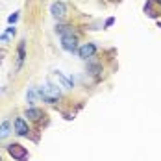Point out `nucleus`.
I'll return each instance as SVG.
<instances>
[{
  "label": "nucleus",
  "instance_id": "nucleus-1",
  "mask_svg": "<svg viewBox=\"0 0 161 161\" xmlns=\"http://www.w3.org/2000/svg\"><path fill=\"white\" fill-rule=\"evenodd\" d=\"M39 97L43 98L45 102H48V104H56L58 102V98L61 97V91H59V87L58 85H54V83H45V85H41L39 87Z\"/></svg>",
  "mask_w": 161,
  "mask_h": 161
},
{
  "label": "nucleus",
  "instance_id": "nucleus-2",
  "mask_svg": "<svg viewBox=\"0 0 161 161\" xmlns=\"http://www.w3.org/2000/svg\"><path fill=\"white\" fill-rule=\"evenodd\" d=\"M8 152H9V156H11L13 159H17V161H26L28 159V150H26L24 146L17 145V143L8 146Z\"/></svg>",
  "mask_w": 161,
  "mask_h": 161
},
{
  "label": "nucleus",
  "instance_id": "nucleus-3",
  "mask_svg": "<svg viewBox=\"0 0 161 161\" xmlns=\"http://www.w3.org/2000/svg\"><path fill=\"white\" fill-rule=\"evenodd\" d=\"M95 52H97V47H95L93 43H85L83 47L78 48V56H80L81 59H89V58L95 56Z\"/></svg>",
  "mask_w": 161,
  "mask_h": 161
},
{
  "label": "nucleus",
  "instance_id": "nucleus-4",
  "mask_svg": "<svg viewBox=\"0 0 161 161\" xmlns=\"http://www.w3.org/2000/svg\"><path fill=\"white\" fill-rule=\"evenodd\" d=\"M50 13H52V17H56V19H63L65 13H67V6H65L63 2H54L50 6Z\"/></svg>",
  "mask_w": 161,
  "mask_h": 161
},
{
  "label": "nucleus",
  "instance_id": "nucleus-5",
  "mask_svg": "<svg viewBox=\"0 0 161 161\" xmlns=\"http://www.w3.org/2000/svg\"><path fill=\"white\" fill-rule=\"evenodd\" d=\"M61 47L70 54L78 52V41H76V37H61Z\"/></svg>",
  "mask_w": 161,
  "mask_h": 161
},
{
  "label": "nucleus",
  "instance_id": "nucleus-6",
  "mask_svg": "<svg viewBox=\"0 0 161 161\" xmlns=\"http://www.w3.org/2000/svg\"><path fill=\"white\" fill-rule=\"evenodd\" d=\"M56 32L59 33L61 37H76L74 30H72L70 26H67V24H58V26H56Z\"/></svg>",
  "mask_w": 161,
  "mask_h": 161
},
{
  "label": "nucleus",
  "instance_id": "nucleus-7",
  "mask_svg": "<svg viewBox=\"0 0 161 161\" xmlns=\"http://www.w3.org/2000/svg\"><path fill=\"white\" fill-rule=\"evenodd\" d=\"M54 76H56V80L59 81V85H61V87H65V89H72V81L69 80V78L65 76L63 72L56 70V72H54Z\"/></svg>",
  "mask_w": 161,
  "mask_h": 161
},
{
  "label": "nucleus",
  "instance_id": "nucleus-8",
  "mask_svg": "<svg viewBox=\"0 0 161 161\" xmlns=\"http://www.w3.org/2000/svg\"><path fill=\"white\" fill-rule=\"evenodd\" d=\"M24 58H26V45H24V41H20V45H19V56H17V70L22 67Z\"/></svg>",
  "mask_w": 161,
  "mask_h": 161
},
{
  "label": "nucleus",
  "instance_id": "nucleus-9",
  "mask_svg": "<svg viewBox=\"0 0 161 161\" xmlns=\"http://www.w3.org/2000/svg\"><path fill=\"white\" fill-rule=\"evenodd\" d=\"M15 131L19 133V135H28L30 130H28V124H26L22 119H17L15 120Z\"/></svg>",
  "mask_w": 161,
  "mask_h": 161
},
{
  "label": "nucleus",
  "instance_id": "nucleus-10",
  "mask_svg": "<svg viewBox=\"0 0 161 161\" xmlns=\"http://www.w3.org/2000/svg\"><path fill=\"white\" fill-rule=\"evenodd\" d=\"M9 133H11V122H9V120H4V122L0 124V141L6 139Z\"/></svg>",
  "mask_w": 161,
  "mask_h": 161
},
{
  "label": "nucleus",
  "instance_id": "nucleus-11",
  "mask_svg": "<svg viewBox=\"0 0 161 161\" xmlns=\"http://www.w3.org/2000/svg\"><path fill=\"white\" fill-rule=\"evenodd\" d=\"M26 117H28V119H32V120H37V119H41V117H43V111H41V109H37V108H30V109H26Z\"/></svg>",
  "mask_w": 161,
  "mask_h": 161
},
{
  "label": "nucleus",
  "instance_id": "nucleus-12",
  "mask_svg": "<svg viewBox=\"0 0 161 161\" xmlns=\"http://www.w3.org/2000/svg\"><path fill=\"white\" fill-rule=\"evenodd\" d=\"M35 98H37V91H35L33 87H30V89L26 91V100H28L30 104H33V102H35Z\"/></svg>",
  "mask_w": 161,
  "mask_h": 161
},
{
  "label": "nucleus",
  "instance_id": "nucleus-13",
  "mask_svg": "<svg viewBox=\"0 0 161 161\" xmlns=\"http://www.w3.org/2000/svg\"><path fill=\"white\" fill-rule=\"evenodd\" d=\"M19 13H20V11H15L13 15H9L8 17V22H9V24H15L17 20H19Z\"/></svg>",
  "mask_w": 161,
  "mask_h": 161
},
{
  "label": "nucleus",
  "instance_id": "nucleus-14",
  "mask_svg": "<svg viewBox=\"0 0 161 161\" xmlns=\"http://www.w3.org/2000/svg\"><path fill=\"white\" fill-rule=\"evenodd\" d=\"M113 22H115V19H113V17H109V19L106 20V28H109V26H111Z\"/></svg>",
  "mask_w": 161,
  "mask_h": 161
},
{
  "label": "nucleus",
  "instance_id": "nucleus-15",
  "mask_svg": "<svg viewBox=\"0 0 161 161\" xmlns=\"http://www.w3.org/2000/svg\"><path fill=\"white\" fill-rule=\"evenodd\" d=\"M6 33H8V35H11V33H15V26H9V28L6 30Z\"/></svg>",
  "mask_w": 161,
  "mask_h": 161
},
{
  "label": "nucleus",
  "instance_id": "nucleus-16",
  "mask_svg": "<svg viewBox=\"0 0 161 161\" xmlns=\"http://www.w3.org/2000/svg\"><path fill=\"white\" fill-rule=\"evenodd\" d=\"M156 2H161V0H156Z\"/></svg>",
  "mask_w": 161,
  "mask_h": 161
},
{
  "label": "nucleus",
  "instance_id": "nucleus-17",
  "mask_svg": "<svg viewBox=\"0 0 161 161\" xmlns=\"http://www.w3.org/2000/svg\"><path fill=\"white\" fill-rule=\"evenodd\" d=\"M0 161H2V159H0Z\"/></svg>",
  "mask_w": 161,
  "mask_h": 161
}]
</instances>
